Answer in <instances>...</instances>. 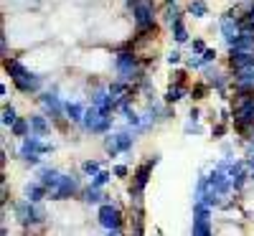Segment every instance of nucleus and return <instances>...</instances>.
Instances as JSON below:
<instances>
[{"label":"nucleus","mask_w":254,"mask_h":236,"mask_svg":"<svg viewBox=\"0 0 254 236\" xmlns=\"http://www.w3.org/2000/svg\"><path fill=\"white\" fill-rule=\"evenodd\" d=\"M26 135H31V117H18L10 127V137H18L23 140Z\"/></svg>","instance_id":"obj_15"},{"label":"nucleus","mask_w":254,"mask_h":236,"mask_svg":"<svg viewBox=\"0 0 254 236\" xmlns=\"http://www.w3.org/2000/svg\"><path fill=\"white\" fill-rule=\"evenodd\" d=\"M26 198L33 201V203H44V201H49V188L41 180H33V183L26 185Z\"/></svg>","instance_id":"obj_13"},{"label":"nucleus","mask_w":254,"mask_h":236,"mask_svg":"<svg viewBox=\"0 0 254 236\" xmlns=\"http://www.w3.org/2000/svg\"><path fill=\"white\" fill-rule=\"evenodd\" d=\"M203 66H206V63H203V56H201V54L190 51V54L186 56V69H190V71H193V69H196V71H201Z\"/></svg>","instance_id":"obj_23"},{"label":"nucleus","mask_w":254,"mask_h":236,"mask_svg":"<svg viewBox=\"0 0 254 236\" xmlns=\"http://www.w3.org/2000/svg\"><path fill=\"white\" fill-rule=\"evenodd\" d=\"M211 92V84L208 81H196L193 87H190V92H188V97L193 99V102H201V99H206V94Z\"/></svg>","instance_id":"obj_20"},{"label":"nucleus","mask_w":254,"mask_h":236,"mask_svg":"<svg viewBox=\"0 0 254 236\" xmlns=\"http://www.w3.org/2000/svg\"><path fill=\"white\" fill-rule=\"evenodd\" d=\"M61 176H64L61 170H59V168H51V165H38V168H36V178L44 183L49 190H54V188L59 185Z\"/></svg>","instance_id":"obj_9"},{"label":"nucleus","mask_w":254,"mask_h":236,"mask_svg":"<svg viewBox=\"0 0 254 236\" xmlns=\"http://www.w3.org/2000/svg\"><path fill=\"white\" fill-rule=\"evenodd\" d=\"M219 31L226 46H234L237 38L242 36V18H231V15H221L219 20Z\"/></svg>","instance_id":"obj_8"},{"label":"nucleus","mask_w":254,"mask_h":236,"mask_svg":"<svg viewBox=\"0 0 254 236\" xmlns=\"http://www.w3.org/2000/svg\"><path fill=\"white\" fill-rule=\"evenodd\" d=\"M249 140H252V142H254V130H252V135H249Z\"/></svg>","instance_id":"obj_32"},{"label":"nucleus","mask_w":254,"mask_h":236,"mask_svg":"<svg viewBox=\"0 0 254 236\" xmlns=\"http://www.w3.org/2000/svg\"><path fill=\"white\" fill-rule=\"evenodd\" d=\"M97 221H99V226H102L104 231H107V234L120 236V234L125 231L127 213H125L117 203L104 201V203H99V206H97Z\"/></svg>","instance_id":"obj_2"},{"label":"nucleus","mask_w":254,"mask_h":236,"mask_svg":"<svg viewBox=\"0 0 254 236\" xmlns=\"http://www.w3.org/2000/svg\"><path fill=\"white\" fill-rule=\"evenodd\" d=\"M18 119V112H15V107L13 104H3V117H0V122H3V127H13V122Z\"/></svg>","instance_id":"obj_21"},{"label":"nucleus","mask_w":254,"mask_h":236,"mask_svg":"<svg viewBox=\"0 0 254 236\" xmlns=\"http://www.w3.org/2000/svg\"><path fill=\"white\" fill-rule=\"evenodd\" d=\"M81 203H87V206H99V203H104V201H110V196L104 193V188H97V185H84L81 188Z\"/></svg>","instance_id":"obj_10"},{"label":"nucleus","mask_w":254,"mask_h":236,"mask_svg":"<svg viewBox=\"0 0 254 236\" xmlns=\"http://www.w3.org/2000/svg\"><path fill=\"white\" fill-rule=\"evenodd\" d=\"M102 168H104V160L102 158H89V160L81 163V176L84 178H94Z\"/></svg>","instance_id":"obj_18"},{"label":"nucleus","mask_w":254,"mask_h":236,"mask_svg":"<svg viewBox=\"0 0 254 236\" xmlns=\"http://www.w3.org/2000/svg\"><path fill=\"white\" fill-rule=\"evenodd\" d=\"M171 33H173V41H176L178 46H183V44H188V41H190V33L186 28V20L183 18H178V20H173V23H171Z\"/></svg>","instance_id":"obj_14"},{"label":"nucleus","mask_w":254,"mask_h":236,"mask_svg":"<svg viewBox=\"0 0 254 236\" xmlns=\"http://www.w3.org/2000/svg\"><path fill=\"white\" fill-rule=\"evenodd\" d=\"M84 112H87V104H81V102H66V117L74 122V124H81L84 119Z\"/></svg>","instance_id":"obj_16"},{"label":"nucleus","mask_w":254,"mask_h":236,"mask_svg":"<svg viewBox=\"0 0 254 236\" xmlns=\"http://www.w3.org/2000/svg\"><path fill=\"white\" fill-rule=\"evenodd\" d=\"M112 173H115V178H122V180H125V178H130V168H127L125 163H117V165L112 168Z\"/></svg>","instance_id":"obj_26"},{"label":"nucleus","mask_w":254,"mask_h":236,"mask_svg":"<svg viewBox=\"0 0 254 236\" xmlns=\"http://www.w3.org/2000/svg\"><path fill=\"white\" fill-rule=\"evenodd\" d=\"M0 94H3V97H8V84H5V81L0 84Z\"/></svg>","instance_id":"obj_31"},{"label":"nucleus","mask_w":254,"mask_h":236,"mask_svg":"<svg viewBox=\"0 0 254 236\" xmlns=\"http://www.w3.org/2000/svg\"><path fill=\"white\" fill-rule=\"evenodd\" d=\"M26 153H41V155H49V153H54V145H51V142H44V135L31 132V135H26L23 140H20L18 158H20V155H26Z\"/></svg>","instance_id":"obj_7"},{"label":"nucleus","mask_w":254,"mask_h":236,"mask_svg":"<svg viewBox=\"0 0 254 236\" xmlns=\"http://www.w3.org/2000/svg\"><path fill=\"white\" fill-rule=\"evenodd\" d=\"M201 56H203V63H216V56H219V51H216V49H208V46H206V51H203Z\"/></svg>","instance_id":"obj_28"},{"label":"nucleus","mask_w":254,"mask_h":236,"mask_svg":"<svg viewBox=\"0 0 254 236\" xmlns=\"http://www.w3.org/2000/svg\"><path fill=\"white\" fill-rule=\"evenodd\" d=\"M165 61H168V63H171V66H178V63L183 61V54H181L178 49H173L171 54H168V56H165Z\"/></svg>","instance_id":"obj_27"},{"label":"nucleus","mask_w":254,"mask_h":236,"mask_svg":"<svg viewBox=\"0 0 254 236\" xmlns=\"http://www.w3.org/2000/svg\"><path fill=\"white\" fill-rule=\"evenodd\" d=\"M135 130L130 124L125 127V130H117V132H107L104 135V153H107L110 158H117L122 153H130V150L135 147Z\"/></svg>","instance_id":"obj_3"},{"label":"nucleus","mask_w":254,"mask_h":236,"mask_svg":"<svg viewBox=\"0 0 254 236\" xmlns=\"http://www.w3.org/2000/svg\"><path fill=\"white\" fill-rule=\"evenodd\" d=\"M188 92H190V87H188V84H168V89H165V94H163V102L165 104H178L183 97H188Z\"/></svg>","instance_id":"obj_11"},{"label":"nucleus","mask_w":254,"mask_h":236,"mask_svg":"<svg viewBox=\"0 0 254 236\" xmlns=\"http://www.w3.org/2000/svg\"><path fill=\"white\" fill-rule=\"evenodd\" d=\"M188 71H190V69H186V66H183V69H176V71L171 74V81H173V84H188Z\"/></svg>","instance_id":"obj_24"},{"label":"nucleus","mask_w":254,"mask_h":236,"mask_svg":"<svg viewBox=\"0 0 254 236\" xmlns=\"http://www.w3.org/2000/svg\"><path fill=\"white\" fill-rule=\"evenodd\" d=\"M163 5H165V8H163V20H165L168 26H171L173 20H178V18H183V15H186V10L176 3V0H173V3H163Z\"/></svg>","instance_id":"obj_17"},{"label":"nucleus","mask_w":254,"mask_h":236,"mask_svg":"<svg viewBox=\"0 0 254 236\" xmlns=\"http://www.w3.org/2000/svg\"><path fill=\"white\" fill-rule=\"evenodd\" d=\"M190 51H196V54H203V51H206V44H203V38H193V41H190Z\"/></svg>","instance_id":"obj_29"},{"label":"nucleus","mask_w":254,"mask_h":236,"mask_svg":"<svg viewBox=\"0 0 254 236\" xmlns=\"http://www.w3.org/2000/svg\"><path fill=\"white\" fill-rule=\"evenodd\" d=\"M226 130H229V122H221V119H219V122L214 124V130H211V137H214V140H221V137L226 135Z\"/></svg>","instance_id":"obj_25"},{"label":"nucleus","mask_w":254,"mask_h":236,"mask_svg":"<svg viewBox=\"0 0 254 236\" xmlns=\"http://www.w3.org/2000/svg\"><path fill=\"white\" fill-rule=\"evenodd\" d=\"M188 119H190V122H198V119H201V110H198V107H190Z\"/></svg>","instance_id":"obj_30"},{"label":"nucleus","mask_w":254,"mask_h":236,"mask_svg":"<svg viewBox=\"0 0 254 236\" xmlns=\"http://www.w3.org/2000/svg\"><path fill=\"white\" fill-rule=\"evenodd\" d=\"M81 176L79 173H64L59 185L54 190H49V201H69V198H79L81 196Z\"/></svg>","instance_id":"obj_5"},{"label":"nucleus","mask_w":254,"mask_h":236,"mask_svg":"<svg viewBox=\"0 0 254 236\" xmlns=\"http://www.w3.org/2000/svg\"><path fill=\"white\" fill-rule=\"evenodd\" d=\"M112 176H115L112 170H107V168H102V170H99V173H97L94 178H89V183H92V185H97V188H104V185H107V183L112 180Z\"/></svg>","instance_id":"obj_22"},{"label":"nucleus","mask_w":254,"mask_h":236,"mask_svg":"<svg viewBox=\"0 0 254 236\" xmlns=\"http://www.w3.org/2000/svg\"><path fill=\"white\" fill-rule=\"evenodd\" d=\"M13 211H15V219L26 226V231H33V226H41L46 221V208H44V203H33V201H20V203H15L13 206Z\"/></svg>","instance_id":"obj_4"},{"label":"nucleus","mask_w":254,"mask_h":236,"mask_svg":"<svg viewBox=\"0 0 254 236\" xmlns=\"http://www.w3.org/2000/svg\"><path fill=\"white\" fill-rule=\"evenodd\" d=\"M28 117H31V132H38V135H44V137L51 132V117L46 112H33Z\"/></svg>","instance_id":"obj_12"},{"label":"nucleus","mask_w":254,"mask_h":236,"mask_svg":"<svg viewBox=\"0 0 254 236\" xmlns=\"http://www.w3.org/2000/svg\"><path fill=\"white\" fill-rule=\"evenodd\" d=\"M3 69H5V74L10 76V81H13V87H15L18 94L31 97V94H41V92H44L46 79L41 76L38 71H33L31 66H26L20 59L5 56V59H3Z\"/></svg>","instance_id":"obj_1"},{"label":"nucleus","mask_w":254,"mask_h":236,"mask_svg":"<svg viewBox=\"0 0 254 236\" xmlns=\"http://www.w3.org/2000/svg\"><path fill=\"white\" fill-rule=\"evenodd\" d=\"M186 15H190V18H206L208 15V3H206V0H190V3L186 5Z\"/></svg>","instance_id":"obj_19"},{"label":"nucleus","mask_w":254,"mask_h":236,"mask_svg":"<svg viewBox=\"0 0 254 236\" xmlns=\"http://www.w3.org/2000/svg\"><path fill=\"white\" fill-rule=\"evenodd\" d=\"M234 110V117H231V124H234V130L242 135V137H249L252 130H254V99H247L237 107H231Z\"/></svg>","instance_id":"obj_6"}]
</instances>
